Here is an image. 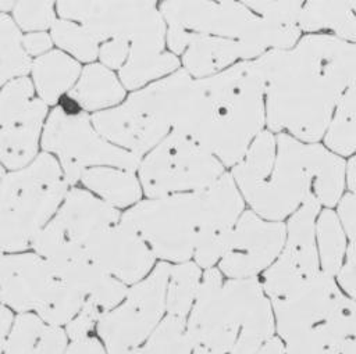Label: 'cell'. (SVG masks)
<instances>
[{
	"label": "cell",
	"mask_w": 356,
	"mask_h": 354,
	"mask_svg": "<svg viewBox=\"0 0 356 354\" xmlns=\"http://www.w3.org/2000/svg\"><path fill=\"white\" fill-rule=\"evenodd\" d=\"M127 101L192 139L224 165H236L266 125L264 86L253 61L200 79L181 68L131 93Z\"/></svg>",
	"instance_id": "6da1fadb"
},
{
	"label": "cell",
	"mask_w": 356,
	"mask_h": 354,
	"mask_svg": "<svg viewBox=\"0 0 356 354\" xmlns=\"http://www.w3.org/2000/svg\"><path fill=\"white\" fill-rule=\"evenodd\" d=\"M253 62L264 86L268 130L320 143L356 76V43L305 35L295 47L270 50Z\"/></svg>",
	"instance_id": "7a4b0ae2"
},
{
	"label": "cell",
	"mask_w": 356,
	"mask_h": 354,
	"mask_svg": "<svg viewBox=\"0 0 356 354\" xmlns=\"http://www.w3.org/2000/svg\"><path fill=\"white\" fill-rule=\"evenodd\" d=\"M273 171L243 194L250 210L268 221H284L309 200L337 208L346 193V160L323 143L278 133Z\"/></svg>",
	"instance_id": "3957f363"
},
{
	"label": "cell",
	"mask_w": 356,
	"mask_h": 354,
	"mask_svg": "<svg viewBox=\"0 0 356 354\" xmlns=\"http://www.w3.org/2000/svg\"><path fill=\"white\" fill-rule=\"evenodd\" d=\"M68 193L61 165L49 153L39 154L29 165L6 171L1 176V248L22 251L53 219Z\"/></svg>",
	"instance_id": "277c9868"
},
{
	"label": "cell",
	"mask_w": 356,
	"mask_h": 354,
	"mask_svg": "<svg viewBox=\"0 0 356 354\" xmlns=\"http://www.w3.org/2000/svg\"><path fill=\"white\" fill-rule=\"evenodd\" d=\"M159 10L167 25L246 43L253 60L270 50L295 47L303 33L298 22L260 17L243 1H163Z\"/></svg>",
	"instance_id": "5b68a950"
},
{
	"label": "cell",
	"mask_w": 356,
	"mask_h": 354,
	"mask_svg": "<svg viewBox=\"0 0 356 354\" xmlns=\"http://www.w3.org/2000/svg\"><path fill=\"white\" fill-rule=\"evenodd\" d=\"M268 301L263 283L256 278L222 283L221 271L207 268L186 322L193 348L203 346L231 353L245 323Z\"/></svg>",
	"instance_id": "8992f818"
},
{
	"label": "cell",
	"mask_w": 356,
	"mask_h": 354,
	"mask_svg": "<svg viewBox=\"0 0 356 354\" xmlns=\"http://www.w3.org/2000/svg\"><path fill=\"white\" fill-rule=\"evenodd\" d=\"M202 192L139 201L121 215V221L143 237L157 258L186 262L195 255L200 232Z\"/></svg>",
	"instance_id": "52a82bcc"
},
{
	"label": "cell",
	"mask_w": 356,
	"mask_h": 354,
	"mask_svg": "<svg viewBox=\"0 0 356 354\" xmlns=\"http://www.w3.org/2000/svg\"><path fill=\"white\" fill-rule=\"evenodd\" d=\"M42 147L58 158L68 185L81 180L82 174L89 168L115 167L134 172L139 169L142 161L104 139L86 112H70L60 106L46 119Z\"/></svg>",
	"instance_id": "ba28073f"
},
{
	"label": "cell",
	"mask_w": 356,
	"mask_h": 354,
	"mask_svg": "<svg viewBox=\"0 0 356 354\" xmlns=\"http://www.w3.org/2000/svg\"><path fill=\"white\" fill-rule=\"evenodd\" d=\"M224 164L192 139L171 132L139 165V180L149 199L202 192L225 172Z\"/></svg>",
	"instance_id": "9c48e42d"
},
{
	"label": "cell",
	"mask_w": 356,
	"mask_h": 354,
	"mask_svg": "<svg viewBox=\"0 0 356 354\" xmlns=\"http://www.w3.org/2000/svg\"><path fill=\"white\" fill-rule=\"evenodd\" d=\"M170 272V264H157L146 279L128 290L121 305L102 315L97 330L108 354L139 347L163 321Z\"/></svg>",
	"instance_id": "30bf717a"
},
{
	"label": "cell",
	"mask_w": 356,
	"mask_h": 354,
	"mask_svg": "<svg viewBox=\"0 0 356 354\" xmlns=\"http://www.w3.org/2000/svg\"><path fill=\"white\" fill-rule=\"evenodd\" d=\"M321 210L317 200H309L288 218L284 248L263 273V289L271 300L288 296L321 272L316 239Z\"/></svg>",
	"instance_id": "8fae6325"
},
{
	"label": "cell",
	"mask_w": 356,
	"mask_h": 354,
	"mask_svg": "<svg viewBox=\"0 0 356 354\" xmlns=\"http://www.w3.org/2000/svg\"><path fill=\"white\" fill-rule=\"evenodd\" d=\"M285 239L286 224L243 211L220 260V271L232 279L254 278L278 258Z\"/></svg>",
	"instance_id": "7c38bea8"
},
{
	"label": "cell",
	"mask_w": 356,
	"mask_h": 354,
	"mask_svg": "<svg viewBox=\"0 0 356 354\" xmlns=\"http://www.w3.org/2000/svg\"><path fill=\"white\" fill-rule=\"evenodd\" d=\"M120 211L89 190L72 187L53 219L35 237L32 247L40 253L56 243L83 246L99 232L121 221Z\"/></svg>",
	"instance_id": "4fadbf2b"
},
{
	"label": "cell",
	"mask_w": 356,
	"mask_h": 354,
	"mask_svg": "<svg viewBox=\"0 0 356 354\" xmlns=\"http://www.w3.org/2000/svg\"><path fill=\"white\" fill-rule=\"evenodd\" d=\"M337 276L320 272L312 280L289 293L271 300L277 330L284 342L327 322L345 300Z\"/></svg>",
	"instance_id": "5bb4252c"
},
{
	"label": "cell",
	"mask_w": 356,
	"mask_h": 354,
	"mask_svg": "<svg viewBox=\"0 0 356 354\" xmlns=\"http://www.w3.org/2000/svg\"><path fill=\"white\" fill-rule=\"evenodd\" d=\"M202 194V224L195 260L203 268H213L224 255L234 229L245 211V199L231 174H224Z\"/></svg>",
	"instance_id": "9a60e30c"
},
{
	"label": "cell",
	"mask_w": 356,
	"mask_h": 354,
	"mask_svg": "<svg viewBox=\"0 0 356 354\" xmlns=\"http://www.w3.org/2000/svg\"><path fill=\"white\" fill-rule=\"evenodd\" d=\"M63 19L75 21L92 31L102 43L125 39L131 43L159 12L154 1H58Z\"/></svg>",
	"instance_id": "2e32d148"
},
{
	"label": "cell",
	"mask_w": 356,
	"mask_h": 354,
	"mask_svg": "<svg viewBox=\"0 0 356 354\" xmlns=\"http://www.w3.org/2000/svg\"><path fill=\"white\" fill-rule=\"evenodd\" d=\"M39 255L46 258L56 276L85 294L104 314L114 310L128 290L125 283L104 272L85 253L83 248L70 243H56Z\"/></svg>",
	"instance_id": "e0dca14e"
},
{
	"label": "cell",
	"mask_w": 356,
	"mask_h": 354,
	"mask_svg": "<svg viewBox=\"0 0 356 354\" xmlns=\"http://www.w3.org/2000/svg\"><path fill=\"white\" fill-rule=\"evenodd\" d=\"M83 250L96 265L125 285L143 280L156 260L143 237L122 221L95 235Z\"/></svg>",
	"instance_id": "ac0fdd59"
},
{
	"label": "cell",
	"mask_w": 356,
	"mask_h": 354,
	"mask_svg": "<svg viewBox=\"0 0 356 354\" xmlns=\"http://www.w3.org/2000/svg\"><path fill=\"white\" fill-rule=\"evenodd\" d=\"M167 46L172 54H184V69L197 79L220 74L238 60L253 61L243 42L192 33L174 25H167Z\"/></svg>",
	"instance_id": "d6986e66"
},
{
	"label": "cell",
	"mask_w": 356,
	"mask_h": 354,
	"mask_svg": "<svg viewBox=\"0 0 356 354\" xmlns=\"http://www.w3.org/2000/svg\"><path fill=\"white\" fill-rule=\"evenodd\" d=\"M58 278L39 254H4L1 258V301L13 310H38Z\"/></svg>",
	"instance_id": "ffe728a7"
},
{
	"label": "cell",
	"mask_w": 356,
	"mask_h": 354,
	"mask_svg": "<svg viewBox=\"0 0 356 354\" xmlns=\"http://www.w3.org/2000/svg\"><path fill=\"white\" fill-rule=\"evenodd\" d=\"M92 122L104 139L140 160L171 133L165 122L135 108L127 100L117 107L95 112Z\"/></svg>",
	"instance_id": "44dd1931"
},
{
	"label": "cell",
	"mask_w": 356,
	"mask_h": 354,
	"mask_svg": "<svg viewBox=\"0 0 356 354\" xmlns=\"http://www.w3.org/2000/svg\"><path fill=\"white\" fill-rule=\"evenodd\" d=\"M165 37L167 24L161 12L132 37L128 60L118 72L125 89H138L179 69L178 57L164 50Z\"/></svg>",
	"instance_id": "7402d4cb"
},
{
	"label": "cell",
	"mask_w": 356,
	"mask_h": 354,
	"mask_svg": "<svg viewBox=\"0 0 356 354\" xmlns=\"http://www.w3.org/2000/svg\"><path fill=\"white\" fill-rule=\"evenodd\" d=\"M46 114L47 104L40 99H33L21 115L0 126L3 168L17 171L38 157V142Z\"/></svg>",
	"instance_id": "603a6c76"
},
{
	"label": "cell",
	"mask_w": 356,
	"mask_h": 354,
	"mask_svg": "<svg viewBox=\"0 0 356 354\" xmlns=\"http://www.w3.org/2000/svg\"><path fill=\"white\" fill-rule=\"evenodd\" d=\"M125 87L114 72L103 64H88L68 92V99L85 111L108 110L122 104Z\"/></svg>",
	"instance_id": "cb8c5ba5"
},
{
	"label": "cell",
	"mask_w": 356,
	"mask_h": 354,
	"mask_svg": "<svg viewBox=\"0 0 356 354\" xmlns=\"http://www.w3.org/2000/svg\"><path fill=\"white\" fill-rule=\"evenodd\" d=\"M299 26L306 35L327 33L356 43V12L352 1H305Z\"/></svg>",
	"instance_id": "d4e9b609"
},
{
	"label": "cell",
	"mask_w": 356,
	"mask_h": 354,
	"mask_svg": "<svg viewBox=\"0 0 356 354\" xmlns=\"http://www.w3.org/2000/svg\"><path fill=\"white\" fill-rule=\"evenodd\" d=\"M79 62L61 50H50L38 57L32 64V78L39 99L47 106L70 92L81 76Z\"/></svg>",
	"instance_id": "484cf974"
},
{
	"label": "cell",
	"mask_w": 356,
	"mask_h": 354,
	"mask_svg": "<svg viewBox=\"0 0 356 354\" xmlns=\"http://www.w3.org/2000/svg\"><path fill=\"white\" fill-rule=\"evenodd\" d=\"M82 185L114 208L135 205L142 197V185L134 172L115 167H95L81 176Z\"/></svg>",
	"instance_id": "4316f807"
},
{
	"label": "cell",
	"mask_w": 356,
	"mask_h": 354,
	"mask_svg": "<svg viewBox=\"0 0 356 354\" xmlns=\"http://www.w3.org/2000/svg\"><path fill=\"white\" fill-rule=\"evenodd\" d=\"M275 155L277 137L271 130L264 129L252 142L243 158L234 165L231 171V176L242 196L266 180L273 171Z\"/></svg>",
	"instance_id": "83f0119b"
},
{
	"label": "cell",
	"mask_w": 356,
	"mask_h": 354,
	"mask_svg": "<svg viewBox=\"0 0 356 354\" xmlns=\"http://www.w3.org/2000/svg\"><path fill=\"white\" fill-rule=\"evenodd\" d=\"M316 239L321 271L337 276L346 258L349 239L335 208H323L316 222Z\"/></svg>",
	"instance_id": "f1b7e54d"
},
{
	"label": "cell",
	"mask_w": 356,
	"mask_h": 354,
	"mask_svg": "<svg viewBox=\"0 0 356 354\" xmlns=\"http://www.w3.org/2000/svg\"><path fill=\"white\" fill-rule=\"evenodd\" d=\"M323 144L345 160L356 155V76L337 106Z\"/></svg>",
	"instance_id": "f546056e"
},
{
	"label": "cell",
	"mask_w": 356,
	"mask_h": 354,
	"mask_svg": "<svg viewBox=\"0 0 356 354\" xmlns=\"http://www.w3.org/2000/svg\"><path fill=\"white\" fill-rule=\"evenodd\" d=\"M33 61L24 47V36L15 21L7 15H0V81L7 82L25 76L32 71Z\"/></svg>",
	"instance_id": "4dcf8cb0"
},
{
	"label": "cell",
	"mask_w": 356,
	"mask_h": 354,
	"mask_svg": "<svg viewBox=\"0 0 356 354\" xmlns=\"http://www.w3.org/2000/svg\"><path fill=\"white\" fill-rule=\"evenodd\" d=\"M200 268L195 262H181L171 267L167 285L165 310L168 315L185 318L195 304L202 282Z\"/></svg>",
	"instance_id": "1f68e13d"
},
{
	"label": "cell",
	"mask_w": 356,
	"mask_h": 354,
	"mask_svg": "<svg viewBox=\"0 0 356 354\" xmlns=\"http://www.w3.org/2000/svg\"><path fill=\"white\" fill-rule=\"evenodd\" d=\"M193 344L186 332L185 318L167 315L143 346L125 354H191Z\"/></svg>",
	"instance_id": "d6a6232c"
},
{
	"label": "cell",
	"mask_w": 356,
	"mask_h": 354,
	"mask_svg": "<svg viewBox=\"0 0 356 354\" xmlns=\"http://www.w3.org/2000/svg\"><path fill=\"white\" fill-rule=\"evenodd\" d=\"M51 39L76 61L92 64V61L99 57L102 42L92 31L75 21L57 19L51 26Z\"/></svg>",
	"instance_id": "836d02e7"
},
{
	"label": "cell",
	"mask_w": 356,
	"mask_h": 354,
	"mask_svg": "<svg viewBox=\"0 0 356 354\" xmlns=\"http://www.w3.org/2000/svg\"><path fill=\"white\" fill-rule=\"evenodd\" d=\"M85 303L86 297L83 293L58 279L36 312L44 323L60 326L72 321Z\"/></svg>",
	"instance_id": "e575fe53"
},
{
	"label": "cell",
	"mask_w": 356,
	"mask_h": 354,
	"mask_svg": "<svg viewBox=\"0 0 356 354\" xmlns=\"http://www.w3.org/2000/svg\"><path fill=\"white\" fill-rule=\"evenodd\" d=\"M46 325L39 315L29 312L19 314L1 347L3 354H29L40 339Z\"/></svg>",
	"instance_id": "d590c367"
},
{
	"label": "cell",
	"mask_w": 356,
	"mask_h": 354,
	"mask_svg": "<svg viewBox=\"0 0 356 354\" xmlns=\"http://www.w3.org/2000/svg\"><path fill=\"white\" fill-rule=\"evenodd\" d=\"M35 85L26 76L13 79L3 85L0 94V125L21 115L33 100Z\"/></svg>",
	"instance_id": "8d00e7d4"
},
{
	"label": "cell",
	"mask_w": 356,
	"mask_h": 354,
	"mask_svg": "<svg viewBox=\"0 0 356 354\" xmlns=\"http://www.w3.org/2000/svg\"><path fill=\"white\" fill-rule=\"evenodd\" d=\"M14 21L22 31L43 32L53 26L56 19L53 1H17L13 10Z\"/></svg>",
	"instance_id": "74e56055"
},
{
	"label": "cell",
	"mask_w": 356,
	"mask_h": 354,
	"mask_svg": "<svg viewBox=\"0 0 356 354\" xmlns=\"http://www.w3.org/2000/svg\"><path fill=\"white\" fill-rule=\"evenodd\" d=\"M243 4L260 17L299 21L305 1H293V0L260 1V0H256V1H243Z\"/></svg>",
	"instance_id": "f35d334b"
},
{
	"label": "cell",
	"mask_w": 356,
	"mask_h": 354,
	"mask_svg": "<svg viewBox=\"0 0 356 354\" xmlns=\"http://www.w3.org/2000/svg\"><path fill=\"white\" fill-rule=\"evenodd\" d=\"M335 210L349 239L345 261L356 264V194L346 192Z\"/></svg>",
	"instance_id": "ab89813d"
},
{
	"label": "cell",
	"mask_w": 356,
	"mask_h": 354,
	"mask_svg": "<svg viewBox=\"0 0 356 354\" xmlns=\"http://www.w3.org/2000/svg\"><path fill=\"white\" fill-rule=\"evenodd\" d=\"M104 312L92 301L85 303L82 310L76 314V317L70 321L65 326V333L71 340H78L86 337L88 332L92 330L96 322L102 318Z\"/></svg>",
	"instance_id": "60d3db41"
},
{
	"label": "cell",
	"mask_w": 356,
	"mask_h": 354,
	"mask_svg": "<svg viewBox=\"0 0 356 354\" xmlns=\"http://www.w3.org/2000/svg\"><path fill=\"white\" fill-rule=\"evenodd\" d=\"M131 50V43L125 39H110L102 43L99 58L102 64L110 69L120 68L127 62Z\"/></svg>",
	"instance_id": "b9f144b4"
},
{
	"label": "cell",
	"mask_w": 356,
	"mask_h": 354,
	"mask_svg": "<svg viewBox=\"0 0 356 354\" xmlns=\"http://www.w3.org/2000/svg\"><path fill=\"white\" fill-rule=\"evenodd\" d=\"M53 39L46 32H32L24 35V47L29 56L40 57L50 51Z\"/></svg>",
	"instance_id": "7bdbcfd3"
},
{
	"label": "cell",
	"mask_w": 356,
	"mask_h": 354,
	"mask_svg": "<svg viewBox=\"0 0 356 354\" xmlns=\"http://www.w3.org/2000/svg\"><path fill=\"white\" fill-rule=\"evenodd\" d=\"M337 280L341 289L356 301V264L346 262L337 275Z\"/></svg>",
	"instance_id": "ee69618b"
},
{
	"label": "cell",
	"mask_w": 356,
	"mask_h": 354,
	"mask_svg": "<svg viewBox=\"0 0 356 354\" xmlns=\"http://www.w3.org/2000/svg\"><path fill=\"white\" fill-rule=\"evenodd\" d=\"M64 354H106L100 342L95 337H83L72 340Z\"/></svg>",
	"instance_id": "f6af8a7d"
},
{
	"label": "cell",
	"mask_w": 356,
	"mask_h": 354,
	"mask_svg": "<svg viewBox=\"0 0 356 354\" xmlns=\"http://www.w3.org/2000/svg\"><path fill=\"white\" fill-rule=\"evenodd\" d=\"M14 317H13V312L7 308V305L3 304L1 307V315H0V323H1V344L4 346L10 332H11V328L14 325Z\"/></svg>",
	"instance_id": "bcb514c9"
},
{
	"label": "cell",
	"mask_w": 356,
	"mask_h": 354,
	"mask_svg": "<svg viewBox=\"0 0 356 354\" xmlns=\"http://www.w3.org/2000/svg\"><path fill=\"white\" fill-rule=\"evenodd\" d=\"M346 192L356 194V155L346 160Z\"/></svg>",
	"instance_id": "7dc6e473"
},
{
	"label": "cell",
	"mask_w": 356,
	"mask_h": 354,
	"mask_svg": "<svg viewBox=\"0 0 356 354\" xmlns=\"http://www.w3.org/2000/svg\"><path fill=\"white\" fill-rule=\"evenodd\" d=\"M257 354H286L285 344L278 337H271L259 351Z\"/></svg>",
	"instance_id": "c3c4849f"
},
{
	"label": "cell",
	"mask_w": 356,
	"mask_h": 354,
	"mask_svg": "<svg viewBox=\"0 0 356 354\" xmlns=\"http://www.w3.org/2000/svg\"><path fill=\"white\" fill-rule=\"evenodd\" d=\"M15 3H17V1H11V0H0V10H1V14H6L7 11L14 10Z\"/></svg>",
	"instance_id": "681fc988"
},
{
	"label": "cell",
	"mask_w": 356,
	"mask_h": 354,
	"mask_svg": "<svg viewBox=\"0 0 356 354\" xmlns=\"http://www.w3.org/2000/svg\"><path fill=\"white\" fill-rule=\"evenodd\" d=\"M193 354H224V353H220V351L203 347V346H197L193 348Z\"/></svg>",
	"instance_id": "f907efd6"
},
{
	"label": "cell",
	"mask_w": 356,
	"mask_h": 354,
	"mask_svg": "<svg viewBox=\"0 0 356 354\" xmlns=\"http://www.w3.org/2000/svg\"><path fill=\"white\" fill-rule=\"evenodd\" d=\"M352 7H353V10H355V12H356V1H352Z\"/></svg>",
	"instance_id": "816d5d0a"
}]
</instances>
